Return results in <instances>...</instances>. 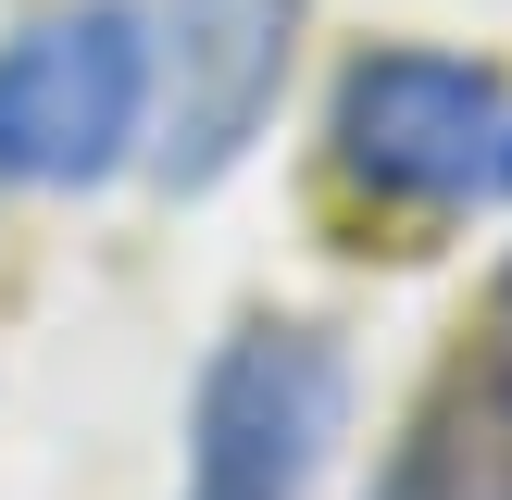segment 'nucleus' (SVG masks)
Returning a JSON list of instances; mask_svg holds the SVG:
<instances>
[{
  "mask_svg": "<svg viewBox=\"0 0 512 500\" xmlns=\"http://www.w3.org/2000/svg\"><path fill=\"white\" fill-rule=\"evenodd\" d=\"M138 138H150V25L125 0H63L0 38V188H100Z\"/></svg>",
  "mask_w": 512,
  "mask_h": 500,
  "instance_id": "1",
  "label": "nucleus"
},
{
  "mask_svg": "<svg viewBox=\"0 0 512 500\" xmlns=\"http://www.w3.org/2000/svg\"><path fill=\"white\" fill-rule=\"evenodd\" d=\"M325 150L375 213H463L512 150V100L463 50H363L325 100Z\"/></svg>",
  "mask_w": 512,
  "mask_h": 500,
  "instance_id": "2",
  "label": "nucleus"
},
{
  "mask_svg": "<svg viewBox=\"0 0 512 500\" xmlns=\"http://www.w3.org/2000/svg\"><path fill=\"white\" fill-rule=\"evenodd\" d=\"M350 413V363L325 325H238L188 400V500H313Z\"/></svg>",
  "mask_w": 512,
  "mask_h": 500,
  "instance_id": "3",
  "label": "nucleus"
},
{
  "mask_svg": "<svg viewBox=\"0 0 512 500\" xmlns=\"http://www.w3.org/2000/svg\"><path fill=\"white\" fill-rule=\"evenodd\" d=\"M313 0H163L150 25V163L163 188H213L250 163V138L275 125L288 50Z\"/></svg>",
  "mask_w": 512,
  "mask_h": 500,
  "instance_id": "4",
  "label": "nucleus"
},
{
  "mask_svg": "<svg viewBox=\"0 0 512 500\" xmlns=\"http://www.w3.org/2000/svg\"><path fill=\"white\" fill-rule=\"evenodd\" d=\"M500 388H512V288H500Z\"/></svg>",
  "mask_w": 512,
  "mask_h": 500,
  "instance_id": "5",
  "label": "nucleus"
},
{
  "mask_svg": "<svg viewBox=\"0 0 512 500\" xmlns=\"http://www.w3.org/2000/svg\"><path fill=\"white\" fill-rule=\"evenodd\" d=\"M500 175H512V150H500Z\"/></svg>",
  "mask_w": 512,
  "mask_h": 500,
  "instance_id": "6",
  "label": "nucleus"
}]
</instances>
